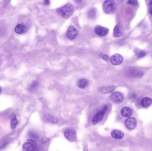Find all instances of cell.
<instances>
[{
	"label": "cell",
	"mask_w": 152,
	"mask_h": 151,
	"mask_svg": "<svg viewBox=\"0 0 152 151\" xmlns=\"http://www.w3.org/2000/svg\"><path fill=\"white\" fill-rule=\"evenodd\" d=\"M74 8L70 4H67L57 10V13L65 19L70 18L73 14Z\"/></svg>",
	"instance_id": "6da1fadb"
},
{
	"label": "cell",
	"mask_w": 152,
	"mask_h": 151,
	"mask_svg": "<svg viewBox=\"0 0 152 151\" xmlns=\"http://www.w3.org/2000/svg\"><path fill=\"white\" fill-rule=\"evenodd\" d=\"M107 110L108 106L107 105H105L102 110L94 115L92 119V123L94 125H96L102 121Z\"/></svg>",
	"instance_id": "7a4b0ae2"
},
{
	"label": "cell",
	"mask_w": 152,
	"mask_h": 151,
	"mask_svg": "<svg viewBox=\"0 0 152 151\" xmlns=\"http://www.w3.org/2000/svg\"><path fill=\"white\" fill-rule=\"evenodd\" d=\"M116 8V4L114 1L107 0L105 1L103 4V9L106 14H113L115 12Z\"/></svg>",
	"instance_id": "3957f363"
},
{
	"label": "cell",
	"mask_w": 152,
	"mask_h": 151,
	"mask_svg": "<svg viewBox=\"0 0 152 151\" xmlns=\"http://www.w3.org/2000/svg\"><path fill=\"white\" fill-rule=\"evenodd\" d=\"M23 151H39L37 143L33 140L29 139L22 146Z\"/></svg>",
	"instance_id": "277c9868"
},
{
	"label": "cell",
	"mask_w": 152,
	"mask_h": 151,
	"mask_svg": "<svg viewBox=\"0 0 152 151\" xmlns=\"http://www.w3.org/2000/svg\"><path fill=\"white\" fill-rule=\"evenodd\" d=\"M65 137L70 142H73L77 140L76 132L72 129H67L64 132Z\"/></svg>",
	"instance_id": "5b68a950"
},
{
	"label": "cell",
	"mask_w": 152,
	"mask_h": 151,
	"mask_svg": "<svg viewBox=\"0 0 152 151\" xmlns=\"http://www.w3.org/2000/svg\"><path fill=\"white\" fill-rule=\"evenodd\" d=\"M125 124L127 129L130 130H133L137 126V120L133 117H130L125 120Z\"/></svg>",
	"instance_id": "8992f818"
},
{
	"label": "cell",
	"mask_w": 152,
	"mask_h": 151,
	"mask_svg": "<svg viewBox=\"0 0 152 151\" xmlns=\"http://www.w3.org/2000/svg\"><path fill=\"white\" fill-rule=\"evenodd\" d=\"M111 100L114 103H121L124 100V96L119 92H114L110 96Z\"/></svg>",
	"instance_id": "52a82bcc"
},
{
	"label": "cell",
	"mask_w": 152,
	"mask_h": 151,
	"mask_svg": "<svg viewBox=\"0 0 152 151\" xmlns=\"http://www.w3.org/2000/svg\"><path fill=\"white\" fill-rule=\"evenodd\" d=\"M78 34V31L75 27L70 26L67 31V36L68 39L71 41L74 40L76 38Z\"/></svg>",
	"instance_id": "ba28073f"
},
{
	"label": "cell",
	"mask_w": 152,
	"mask_h": 151,
	"mask_svg": "<svg viewBox=\"0 0 152 151\" xmlns=\"http://www.w3.org/2000/svg\"><path fill=\"white\" fill-rule=\"evenodd\" d=\"M110 60L113 65H119L123 62V57L120 54H115L112 56Z\"/></svg>",
	"instance_id": "9c48e42d"
},
{
	"label": "cell",
	"mask_w": 152,
	"mask_h": 151,
	"mask_svg": "<svg viewBox=\"0 0 152 151\" xmlns=\"http://www.w3.org/2000/svg\"><path fill=\"white\" fill-rule=\"evenodd\" d=\"M95 32L96 34L100 36H106L109 33V29L103 26H96L95 28Z\"/></svg>",
	"instance_id": "30bf717a"
},
{
	"label": "cell",
	"mask_w": 152,
	"mask_h": 151,
	"mask_svg": "<svg viewBox=\"0 0 152 151\" xmlns=\"http://www.w3.org/2000/svg\"><path fill=\"white\" fill-rule=\"evenodd\" d=\"M112 137L115 139H122L124 137V134L123 132L118 130H113L111 133Z\"/></svg>",
	"instance_id": "8fae6325"
},
{
	"label": "cell",
	"mask_w": 152,
	"mask_h": 151,
	"mask_svg": "<svg viewBox=\"0 0 152 151\" xmlns=\"http://www.w3.org/2000/svg\"><path fill=\"white\" fill-rule=\"evenodd\" d=\"M152 104V98L149 97H145L142 99L141 102V105L143 108H146Z\"/></svg>",
	"instance_id": "7c38bea8"
},
{
	"label": "cell",
	"mask_w": 152,
	"mask_h": 151,
	"mask_svg": "<svg viewBox=\"0 0 152 151\" xmlns=\"http://www.w3.org/2000/svg\"><path fill=\"white\" fill-rule=\"evenodd\" d=\"M132 113V110L128 107H123L120 110V113L124 117H130Z\"/></svg>",
	"instance_id": "4fadbf2b"
},
{
	"label": "cell",
	"mask_w": 152,
	"mask_h": 151,
	"mask_svg": "<svg viewBox=\"0 0 152 151\" xmlns=\"http://www.w3.org/2000/svg\"><path fill=\"white\" fill-rule=\"evenodd\" d=\"M26 27L23 24H18L16 26L15 28V32L19 34L24 33L26 31Z\"/></svg>",
	"instance_id": "5bb4252c"
},
{
	"label": "cell",
	"mask_w": 152,
	"mask_h": 151,
	"mask_svg": "<svg viewBox=\"0 0 152 151\" xmlns=\"http://www.w3.org/2000/svg\"><path fill=\"white\" fill-rule=\"evenodd\" d=\"M44 119L47 122L53 124H57L58 123V120L57 118L52 115L47 114L44 116Z\"/></svg>",
	"instance_id": "9a60e30c"
},
{
	"label": "cell",
	"mask_w": 152,
	"mask_h": 151,
	"mask_svg": "<svg viewBox=\"0 0 152 151\" xmlns=\"http://www.w3.org/2000/svg\"><path fill=\"white\" fill-rule=\"evenodd\" d=\"M77 84L79 88L81 89H84L88 86L89 85V82L85 78H81L80 80H78Z\"/></svg>",
	"instance_id": "2e32d148"
},
{
	"label": "cell",
	"mask_w": 152,
	"mask_h": 151,
	"mask_svg": "<svg viewBox=\"0 0 152 151\" xmlns=\"http://www.w3.org/2000/svg\"><path fill=\"white\" fill-rule=\"evenodd\" d=\"M18 124V121L16 118L15 114L11 115V128L13 130L15 129L16 125Z\"/></svg>",
	"instance_id": "e0dca14e"
},
{
	"label": "cell",
	"mask_w": 152,
	"mask_h": 151,
	"mask_svg": "<svg viewBox=\"0 0 152 151\" xmlns=\"http://www.w3.org/2000/svg\"><path fill=\"white\" fill-rule=\"evenodd\" d=\"M113 35L115 37H120L121 36V31H120L119 26L118 25H116L114 27Z\"/></svg>",
	"instance_id": "ac0fdd59"
},
{
	"label": "cell",
	"mask_w": 152,
	"mask_h": 151,
	"mask_svg": "<svg viewBox=\"0 0 152 151\" xmlns=\"http://www.w3.org/2000/svg\"><path fill=\"white\" fill-rule=\"evenodd\" d=\"M115 89V86H110L109 87H105V88H102L100 90V92L101 93H104V94H107V93H110L112 91H113Z\"/></svg>",
	"instance_id": "d6986e66"
},
{
	"label": "cell",
	"mask_w": 152,
	"mask_h": 151,
	"mask_svg": "<svg viewBox=\"0 0 152 151\" xmlns=\"http://www.w3.org/2000/svg\"><path fill=\"white\" fill-rule=\"evenodd\" d=\"M134 52H135V54H136L137 57H138V58H139L144 57L146 55V52L144 51L141 50H135Z\"/></svg>",
	"instance_id": "ffe728a7"
},
{
	"label": "cell",
	"mask_w": 152,
	"mask_h": 151,
	"mask_svg": "<svg viewBox=\"0 0 152 151\" xmlns=\"http://www.w3.org/2000/svg\"><path fill=\"white\" fill-rule=\"evenodd\" d=\"M96 15V10L95 8H92L90 9L88 13V16L90 19L95 18Z\"/></svg>",
	"instance_id": "44dd1931"
},
{
	"label": "cell",
	"mask_w": 152,
	"mask_h": 151,
	"mask_svg": "<svg viewBox=\"0 0 152 151\" xmlns=\"http://www.w3.org/2000/svg\"><path fill=\"white\" fill-rule=\"evenodd\" d=\"M127 4L132 6H136L138 4V1L136 0H130L127 1Z\"/></svg>",
	"instance_id": "7402d4cb"
},
{
	"label": "cell",
	"mask_w": 152,
	"mask_h": 151,
	"mask_svg": "<svg viewBox=\"0 0 152 151\" xmlns=\"http://www.w3.org/2000/svg\"><path fill=\"white\" fill-rule=\"evenodd\" d=\"M102 58H103L104 60H105L106 61H108L109 60V59H110L109 56H108V55H105V54L103 55V56H102Z\"/></svg>",
	"instance_id": "603a6c76"
},
{
	"label": "cell",
	"mask_w": 152,
	"mask_h": 151,
	"mask_svg": "<svg viewBox=\"0 0 152 151\" xmlns=\"http://www.w3.org/2000/svg\"><path fill=\"white\" fill-rule=\"evenodd\" d=\"M149 13L152 16V1H151L149 3Z\"/></svg>",
	"instance_id": "cb8c5ba5"
},
{
	"label": "cell",
	"mask_w": 152,
	"mask_h": 151,
	"mask_svg": "<svg viewBox=\"0 0 152 151\" xmlns=\"http://www.w3.org/2000/svg\"><path fill=\"white\" fill-rule=\"evenodd\" d=\"M37 85V83L36 82H34L32 83V84L31 85V87L32 88H34L35 87H36Z\"/></svg>",
	"instance_id": "d4e9b609"
},
{
	"label": "cell",
	"mask_w": 152,
	"mask_h": 151,
	"mask_svg": "<svg viewBox=\"0 0 152 151\" xmlns=\"http://www.w3.org/2000/svg\"><path fill=\"white\" fill-rule=\"evenodd\" d=\"M88 151V147L86 146H85L84 148V151Z\"/></svg>",
	"instance_id": "484cf974"
},
{
	"label": "cell",
	"mask_w": 152,
	"mask_h": 151,
	"mask_svg": "<svg viewBox=\"0 0 152 151\" xmlns=\"http://www.w3.org/2000/svg\"><path fill=\"white\" fill-rule=\"evenodd\" d=\"M45 2V5H49V1H44Z\"/></svg>",
	"instance_id": "4316f807"
},
{
	"label": "cell",
	"mask_w": 152,
	"mask_h": 151,
	"mask_svg": "<svg viewBox=\"0 0 152 151\" xmlns=\"http://www.w3.org/2000/svg\"><path fill=\"white\" fill-rule=\"evenodd\" d=\"M1 92V87H0V93Z\"/></svg>",
	"instance_id": "83f0119b"
}]
</instances>
